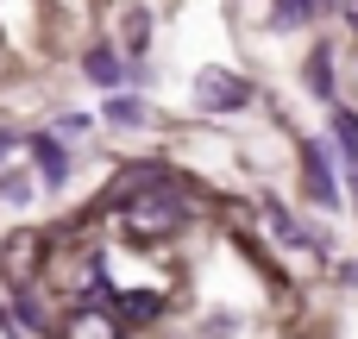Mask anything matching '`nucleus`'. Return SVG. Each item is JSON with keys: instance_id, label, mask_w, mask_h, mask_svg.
Here are the masks:
<instances>
[{"instance_id": "obj_1", "label": "nucleus", "mask_w": 358, "mask_h": 339, "mask_svg": "<svg viewBox=\"0 0 358 339\" xmlns=\"http://www.w3.org/2000/svg\"><path fill=\"white\" fill-rule=\"evenodd\" d=\"M120 220H126L132 239H170L189 214H182V201H170V195H145V201H126Z\"/></svg>"}, {"instance_id": "obj_2", "label": "nucleus", "mask_w": 358, "mask_h": 339, "mask_svg": "<svg viewBox=\"0 0 358 339\" xmlns=\"http://www.w3.org/2000/svg\"><path fill=\"white\" fill-rule=\"evenodd\" d=\"M195 101L208 113H239V107H252V82H239L233 69H201L195 75Z\"/></svg>"}, {"instance_id": "obj_3", "label": "nucleus", "mask_w": 358, "mask_h": 339, "mask_svg": "<svg viewBox=\"0 0 358 339\" xmlns=\"http://www.w3.org/2000/svg\"><path fill=\"white\" fill-rule=\"evenodd\" d=\"M302 176H308V201H321V208H334V201H340V182H334V170H327V151H321V145H302Z\"/></svg>"}, {"instance_id": "obj_4", "label": "nucleus", "mask_w": 358, "mask_h": 339, "mask_svg": "<svg viewBox=\"0 0 358 339\" xmlns=\"http://www.w3.org/2000/svg\"><path fill=\"white\" fill-rule=\"evenodd\" d=\"M38 252H44V239H38V233H13V239H6V258H0V264H6V277H13L19 289L38 277Z\"/></svg>"}, {"instance_id": "obj_5", "label": "nucleus", "mask_w": 358, "mask_h": 339, "mask_svg": "<svg viewBox=\"0 0 358 339\" xmlns=\"http://www.w3.org/2000/svg\"><path fill=\"white\" fill-rule=\"evenodd\" d=\"M63 339H120V321H113V315H101V308H69Z\"/></svg>"}, {"instance_id": "obj_6", "label": "nucleus", "mask_w": 358, "mask_h": 339, "mask_svg": "<svg viewBox=\"0 0 358 339\" xmlns=\"http://www.w3.org/2000/svg\"><path fill=\"white\" fill-rule=\"evenodd\" d=\"M31 151H38V176H44V182H63V176H69V151H63L57 138H38Z\"/></svg>"}, {"instance_id": "obj_7", "label": "nucleus", "mask_w": 358, "mask_h": 339, "mask_svg": "<svg viewBox=\"0 0 358 339\" xmlns=\"http://www.w3.org/2000/svg\"><path fill=\"white\" fill-rule=\"evenodd\" d=\"M82 69H88L94 82H120V57H113V44H94V50L82 57Z\"/></svg>"}, {"instance_id": "obj_8", "label": "nucleus", "mask_w": 358, "mask_h": 339, "mask_svg": "<svg viewBox=\"0 0 358 339\" xmlns=\"http://www.w3.org/2000/svg\"><path fill=\"white\" fill-rule=\"evenodd\" d=\"M334 138L346 145V164H352V176H358V113H334Z\"/></svg>"}, {"instance_id": "obj_9", "label": "nucleus", "mask_w": 358, "mask_h": 339, "mask_svg": "<svg viewBox=\"0 0 358 339\" xmlns=\"http://www.w3.org/2000/svg\"><path fill=\"white\" fill-rule=\"evenodd\" d=\"M126 302V321H151L157 315V296H145V289H132V296H120Z\"/></svg>"}, {"instance_id": "obj_10", "label": "nucleus", "mask_w": 358, "mask_h": 339, "mask_svg": "<svg viewBox=\"0 0 358 339\" xmlns=\"http://www.w3.org/2000/svg\"><path fill=\"white\" fill-rule=\"evenodd\" d=\"M308 75H315V88H321V94H334V75H327V57H315V63H308Z\"/></svg>"}, {"instance_id": "obj_11", "label": "nucleus", "mask_w": 358, "mask_h": 339, "mask_svg": "<svg viewBox=\"0 0 358 339\" xmlns=\"http://www.w3.org/2000/svg\"><path fill=\"white\" fill-rule=\"evenodd\" d=\"M126 44H145V13H126Z\"/></svg>"}, {"instance_id": "obj_12", "label": "nucleus", "mask_w": 358, "mask_h": 339, "mask_svg": "<svg viewBox=\"0 0 358 339\" xmlns=\"http://www.w3.org/2000/svg\"><path fill=\"white\" fill-rule=\"evenodd\" d=\"M315 6H321V0H283V19H308Z\"/></svg>"}]
</instances>
